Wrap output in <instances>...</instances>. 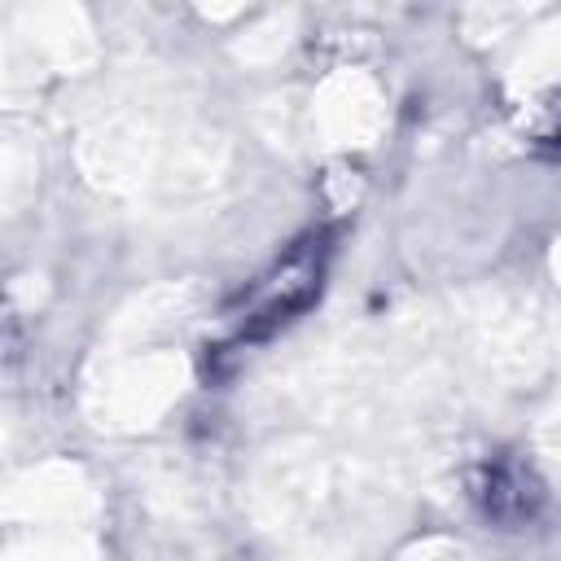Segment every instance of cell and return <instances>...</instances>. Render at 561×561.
<instances>
[{
	"instance_id": "6da1fadb",
	"label": "cell",
	"mask_w": 561,
	"mask_h": 561,
	"mask_svg": "<svg viewBox=\"0 0 561 561\" xmlns=\"http://www.w3.org/2000/svg\"><path fill=\"white\" fill-rule=\"evenodd\" d=\"M320 289V250H294L259 289H250V311L241 316V337H263L311 302Z\"/></svg>"
}]
</instances>
